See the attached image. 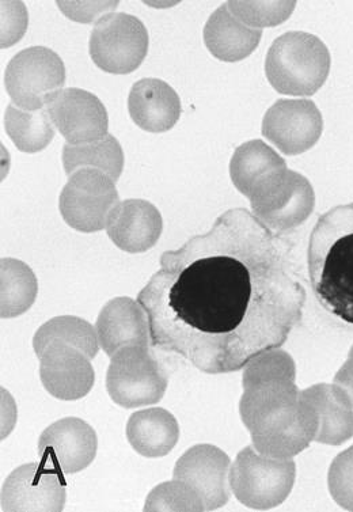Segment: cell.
<instances>
[{
	"label": "cell",
	"instance_id": "1",
	"mask_svg": "<svg viewBox=\"0 0 353 512\" xmlns=\"http://www.w3.org/2000/svg\"><path fill=\"white\" fill-rule=\"evenodd\" d=\"M159 264L138 297L151 345L203 373L244 369L302 321L306 290L287 245L245 208L220 215Z\"/></svg>",
	"mask_w": 353,
	"mask_h": 512
},
{
	"label": "cell",
	"instance_id": "2",
	"mask_svg": "<svg viewBox=\"0 0 353 512\" xmlns=\"http://www.w3.org/2000/svg\"><path fill=\"white\" fill-rule=\"evenodd\" d=\"M295 379L296 375H283L242 382L239 413L254 449L267 457H295L317 434V416Z\"/></svg>",
	"mask_w": 353,
	"mask_h": 512
},
{
	"label": "cell",
	"instance_id": "3",
	"mask_svg": "<svg viewBox=\"0 0 353 512\" xmlns=\"http://www.w3.org/2000/svg\"><path fill=\"white\" fill-rule=\"evenodd\" d=\"M315 298L333 316L353 325V203L318 219L307 250Z\"/></svg>",
	"mask_w": 353,
	"mask_h": 512
},
{
	"label": "cell",
	"instance_id": "4",
	"mask_svg": "<svg viewBox=\"0 0 353 512\" xmlns=\"http://www.w3.org/2000/svg\"><path fill=\"white\" fill-rule=\"evenodd\" d=\"M296 465L292 458H271L254 446L237 455L230 470L231 491L252 510H271L286 502L294 488Z\"/></svg>",
	"mask_w": 353,
	"mask_h": 512
},
{
	"label": "cell",
	"instance_id": "5",
	"mask_svg": "<svg viewBox=\"0 0 353 512\" xmlns=\"http://www.w3.org/2000/svg\"><path fill=\"white\" fill-rule=\"evenodd\" d=\"M5 83L15 106L24 111H40L63 90L66 67L52 49H24L7 64Z\"/></svg>",
	"mask_w": 353,
	"mask_h": 512
},
{
	"label": "cell",
	"instance_id": "6",
	"mask_svg": "<svg viewBox=\"0 0 353 512\" xmlns=\"http://www.w3.org/2000/svg\"><path fill=\"white\" fill-rule=\"evenodd\" d=\"M106 389L120 407H147L165 396L167 375L148 347L131 345L110 358Z\"/></svg>",
	"mask_w": 353,
	"mask_h": 512
},
{
	"label": "cell",
	"instance_id": "7",
	"mask_svg": "<svg viewBox=\"0 0 353 512\" xmlns=\"http://www.w3.org/2000/svg\"><path fill=\"white\" fill-rule=\"evenodd\" d=\"M94 64L109 74L138 70L148 53V32L139 18L125 13L102 15L90 36Z\"/></svg>",
	"mask_w": 353,
	"mask_h": 512
},
{
	"label": "cell",
	"instance_id": "8",
	"mask_svg": "<svg viewBox=\"0 0 353 512\" xmlns=\"http://www.w3.org/2000/svg\"><path fill=\"white\" fill-rule=\"evenodd\" d=\"M120 203L116 182L100 170L72 173L59 197V210L67 225L81 233L106 229L110 212Z\"/></svg>",
	"mask_w": 353,
	"mask_h": 512
},
{
	"label": "cell",
	"instance_id": "9",
	"mask_svg": "<svg viewBox=\"0 0 353 512\" xmlns=\"http://www.w3.org/2000/svg\"><path fill=\"white\" fill-rule=\"evenodd\" d=\"M306 33H287L273 43L265 70L272 86L283 94L307 96L320 85V49Z\"/></svg>",
	"mask_w": 353,
	"mask_h": 512
},
{
	"label": "cell",
	"instance_id": "10",
	"mask_svg": "<svg viewBox=\"0 0 353 512\" xmlns=\"http://www.w3.org/2000/svg\"><path fill=\"white\" fill-rule=\"evenodd\" d=\"M66 499V485L58 470L32 462L7 477L0 493V507L3 512H59Z\"/></svg>",
	"mask_w": 353,
	"mask_h": 512
},
{
	"label": "cell",
	"instance_id": "11",
	"mask_svg": "<svg viewBox=\"0 0 353 512\" xmlns=\"http://www.w3.org/2000/svg\"><path fill=\"white\" fill-rule=\"evenodd\" d=\"M254 216L271 230L286 231L302 225L314 207L309 182L298 174H279L252 197Z\"/></svg>",
	"mask_w": 353,
	"mask_h": 512
},
{
	"label": "cell",
	"instance_id": "12",
	"mask_svg": "<svg viewBox=\"0 0 353 512\" xmlns=\"http://www.w3.org/2000/svg\"><path fill=\"white\" fill-rule=\"evenodd\" d=\"M230 457L212 445H196L174 466L173 480L189 485L203 500L206 511L226 506L231 495Z\"/></svg>",
	"mask_w": 353,
	"mask_h": 512
},
{
	"label": "cell",
	"instance_id": "13",
	"mask_svg": "<svg viewBox=\"0 0 353 512\" xmlns=\"http://www.w3.org/2000/svg\"><path fill=\"white\" fill-rule=\"evenodd\" d=\"M49 117L68 144L78 146L104 139L108 134V112L100 98L89 91L70 87L49 102Z\"/></svg>",
	"mask_w": 353,
	"mask_h": 512
},
{
	"label": "cell",
	"instance_id": "14",
	"mask_svg": "<svg viewBox=\"0 0 353 512\" xmlns=\"http://www.w3.org/2000/svg\"><path fill=\"white\" fill-rule=\"evenodd\" d=\"M97 449L96 431L78 417L58 420L39 439L43 464L63 474L82 472L93 464Z\"/></svg>",
	"mask_w": 353,
	"mask_h": 512
},
{
	"label": "cell",
	"instance_id": "15",
	"mask_svg": "<svg viewBox=\"0 0 353 512\" xmlns=\"http://www.w3.org/2000/svg\"><path fill=\"white\" fill-rule=\"evenodd\" d=\"M40 378L45 390L62 401L87 396L96 382L89 358L71 345L53 343L40 356Z\"/></svg>",
	"mask_w": 353,
	"mask_h": 512
},
{
	"label": "cell",
	"instance_id": "16",
	"mask_svg": "<svg viewBox=\"0 0 353 512\" xmlns=\"http://www.w3.org/2000/svg\"><path fill=\"white\" fill-rule=\"evenodd\" d=\"M163 222L161 212L150 201H120L110 212L106 233L117 248L127 253H144L157 245Z\"/></svg>",
	"mask_w": 353,
	"mask_h": 512
},
{
	"label": "cell",
	"instance_id": "17",
	"mask_svg": "<svg viewBox=\"0 0 353 512\" xmlns=\"http://www.w3.org/2000/svg\"><path fill=\"white\" fill-rule=\"evenodd\" d=\"M317 109L309 101H277L265 115L263 134L283 153H303L317 140Z\"/></svg>",
	"mask_w": 353,
	"mask_h": 512
},
{
	"label": "cell",
	"instance_id": "18",
	"mask_svg": "<svg viewBox=\"0 0 353 512\" xmlns=\"http://www.w3.org/2000/svg\"><path fill=\"white\" fill-rule=\"evenodd\" d=\"M96 331L98 343L112 358L121 348L151 344L150 322L146 310L138 301L128 297L112 299L102 307Z\"/></svg>",
	"mask_w": 353,
	"mask_h": 512
},
{
	"label": "cell",
	"instance_id": "19",
	"mask_svg": "<svg viewBox=\"0 0 353 512\" xmlns=\"http://www.w3.org/2000/svg\"><path fill=\"white\" fill-rule=\"evenodd\" d=\"M128 111L139 128L153 134L172 130L181 116V101L172 86L157 78L140 79L129 91Z\"/></svg>",
	"mask_w": 353,
	"mask_h": 512
},
{
	"label": "cell",
	"instance_id": "20",
	"mask_svg": "<svg viewBox=\"0 0 353 512\" xmlns=\"http://www.w3.org/2000/svg\"><path fill=\"white\" fill-rule=\"evenodd\" d=\"M302 393L317 416L315 442L340 446L352 438L353 404L340 386L321 383L302 390Z\"/></svg>",
	"mask_w": 353,
	"mask_h": 512
},
{
	"label": "cell",
	"instance_id": "21",
	"mask_svg": "<svg viewBox=\"0 0 353 512\" xmlns=\"http://www.w3.org/2000/svg\"><path fill=\"white\" fill-rule=\"evenodd\" d=\"M127 439L136 453L143 457H165L180 439V426L176 417L166 409H143L129 417Z\"/></svg>",
	"mask_w": 353,
	"mask_h": 512
},
{
	"label": "cell",
	"instance_id": "22",
	"mask_svg": "<svg viewBox=\"0 0 353 512\" xmlns=\"http://www.w3.org/2000/svg\"><path fill=\"white\" fill-rule=\"evenodd\" d=\"M261 30L245 28L231 17L227 6L220 7L208 20L204 40L212 55L223 62H238L256 49Z\"/></svg>",
	"mask_w": 353,
	"mask_h": 512
},
{
	"label": "cell",
	"instance_id": "23",
	"mask_svg": "<svg viewBox=\"0 0 353 512\" xmlns=\"http://www.w3.org/2000/svg\"><path fill=\"white\" fill-rule=\"evenodd\" d=\"M231 178L235 187L252 199L264 184L286 170L283 159L267 144L256 140L239 147L231 161Z\"/></svg>",
	"mask_w": 353,
	"mask_h": 512
},
{
	"label": "cell",
	"instance_id": "24",
	"mask_svg": "<svg viewBox=\"0 0 353 512\" xmlns=\"http://www.w3.org/2000/svg\"><path fill=\"white\" fill-rule=\"evenodd\" d=\"M63 166L68 176L81 169L100 170L113 181L119 180L124 169V153L119 140L112 135L96 142L64 144Z\"/></svg>",
	"mask_w": 353,
	"mask_h": 512
},
{
	"label": "cell",
	"instance_id": "25",
	"mask_svg": "<svg viewBox=\"0 0 353 512\" xmlns=\"http://www.w3.org/2000/svg\"><path fill=\"white\" fill-rule=\"evenodd\" d=\"M39 292V282L24 261H0V316L14 318L28 312Z\"/></svg>",
	"mask_w": 353,
	"mask_h": 512
},
{
	"label": "cell",
	"instance_id": "26",
	"mask_svg": "<svg viewBox=\"0 0 353 512\" xmlns=\"http://www.w3.org/2000/svg\"><path fill=\"white\" fill-rule=\"evenodd\" d=\"M53 343L78 348L89 359L96 358L100 352L96 328L86 320L75 316L55 317L40 326L33 337V348L37 358H40Z\"/></svg>",
	"mask_w": 353,
	"mask_h": 512
},
{
	"label": "cell",
	"instance_id": "27",
	"mask_svg": "<svg viewBox=\"0 0 353 512\" xmlns=\"http://www.w3.org/2000/svg\"><path fill=\"white\" fill-rule=\"evenodd\" d=\"M5 127L7 135L22 153H39L55 138V125L47 108L29 112L10 104L6 109Z\"/></svg>",
	"mask_w": 353,
	"mask_h": 512
},
{
	"label": "cell",
	"instance_id": "28",
	"mask_svg": "<svg viewBox=\"0 0 353 512\" xmlns=\"http://www.w3.org/2000/svg\"><path fill=\"white\" fill-rule=\"evenodd\" d=\"M146 512H203V500L189 485L173 480L155 487L148 493Z\"/></svg>",
	"mask_w": 353,
	"mask_h": 512
},
{
	"label": "cell",
	"instance_id": "29",
	"mask_svg": "<svg viewBox=\"0 0 353 512\" xmlns=\"http://www.w3.org/2000/svg\"><path fill=\"white\" fill-rule=\"evenodd\" d=\"M328 483L334 502L344 510L353 511V446L334 458Z\"/></svg>",
	"mask_w": 353,
	"mask_h": 512
},
{
	"label": "cell",
	"instance_id": "30",
	"mask_svg": "<svg viewBox=\"0 0 353 512\" xmlns=\"http://www.w3.org/2000/svg\"><path fill=\"white\" fill-rule=\"evenodd\" d=\"M295 3H229L234 13L248 24L273 26L286 20Z\"/></svg>",
	"mask_w": 353,
	"mask_h": 512
},
{
	"label": "cell",
	"instance_id": "31",
	"mask_svg": "<svg viewBox=\"0 0 353 512\" xmlns=\"http://www.w3.org/2000/svg\"><path fill=\"white\" fill-rule=\"evenodd\" d=\"M28 14L21 2H2V48L11 47L24 36Z\"/></svg>",
	"mask_w": 353,
	"mask_h": 512
},
{
	"label": "cell",
	"instance_id": "32",
	"mask_svg": "<svg viewBox=\"0 0 353 512\" xmlns=\"http://www.w3.org/2000/svg\"><path fill=\"white\" fill-rule=\"evenodd\" d=\"M58 6L70 20L89 24L96 20L102 11L105 13V11L116 10L119 2H58Z\"/></svg>",
	"mask_w": 353,
	"mask_h": 512
},
{
	"label": "cell",
	"instance_id": "33",
	"mask_svg": "<svg viewBox=\"0 0 353 512\" xmlns=\"http://www.w3.org/2000/svg\"><path fill=\"white\" fill-rule=\"evenodd\" d=\"M334 383L347 393L353 404V347L349 351L347 362L334 377Z\"/></svg>",
	"mask_w": 353,
	"mask_h": 512
}]
</instances>
